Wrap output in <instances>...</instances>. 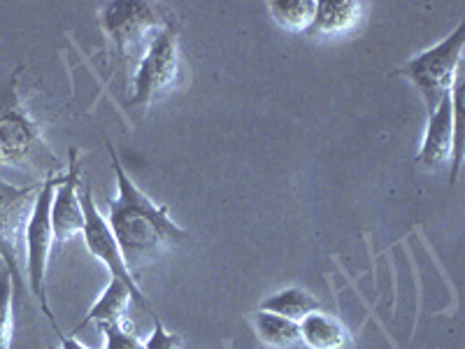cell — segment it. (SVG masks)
I'll list each match as a JSON object with an SVG mask.
<instances>
[{
	"label": "cell",
	"instance_id": "cell-13",
	"mask_svg": "<svg viewBox=\"0 0 465 349\" xmlns=\"http://www.w3.org/2000/svg\"><path fill=\"white\" fill-rule=\"evenodd\" d=\"M298 326H301V343L307 349H354V335L335 314L317 310L301 319Z\"/></svg>",
	"mask_w": 465,
	"mask_h": 349
},
{
	"label": "cell",
	"instance_id": "cell-5",
	"mask_svg": "<svg viewBox=\"0 0 465 349\" xmlns=\"http://www.w3.org/2000/svg\"><path fill=\"white\" fill-rule=\"evenodd\" d=\"M58 177L61 173L49 174L47 180L40 186L35 203H33L31 217H28L26 228H24V247H26V282L31 286L33 298L37 301L45 317L52 322V326L58 331L56 317L52 314V307L47 301V268L49 256H52L54 247V228H52V201L54 191H56Z\"/></svg>",
	"mask_w": 465,
	"mask_h": 349
},
{
	"label": "cell",
	"instance_id": "cell-20",
	"mask_svg": "<svg viewBox=\"0 0 465 349\" xmlns=\"http://www.w3.org/2000/svg\"><path fill=\"white\" fill-rule=\"evenodd\" d=\"M58 340H61V349H89L86 344H82L80 340L74 338V335H65V334H56Z\"/></svg>",
	"mask_w": 465,
	"mask_h": 349
},
{
	"label": "cell",
	"instance_id": "cell-1",
	"mask_svg": "<svg viewBox=\"0 0 465 349\" xmlns=\"http://www.w3.org/2000/svg\"><path fill=\"white\" fill-rule=\"evenodd\" d=\"M112 170L116 177V196L107 203V224L114 235L124 264L138 280L140 273L163 259L168 252L189 240V233L170 217L168 205H159L133 182L124 170L116 149L107 143Z\"/></svg>",
	"mask_w": 465,
	"mask_h": 349
},
{
	"label": "cell",
	"instance_id": "cell-7",
	"mask_svg": "<svg viewBox=\"0 0 465 349\" xmlns=\"http://www.w3.org/2000/svg\"><path fill=\"white\" fill-rule=\"evenodd\" d=\"M98 22L114 52L122 58H133L138 52H144L149 40L170 24L153 3H124V0L103 3L98 10Z\"/></svg>",
	"mask_w": 465,
	"mask_h": 349
},
{
	"label": "cell",
	"instance_id": "cell-16",
	"mask_svg": "<svg viewBox=\"0 0 465 349\" xmlns=\"http://www.w3.org/2000/svg\"><path fill=\"white\" fill-rule=\"evenodd\" d=\"M268 12L284 31L307 33L314 22L317 0H270Z\"/></svg>",
	"mask_w": 465,
	"mask_h": 349
},
{
	"label": "cell",
	"instance_id": "cell-11",
	"mask_svg": "<svg viewBox=\"0 0 465 349\" xmlns=\"http://www.w3.org/2000/svg\"><path fill=\"white\" fill-rule=\"evenodd\" d=\"M131 303H135V305H138L144 314H149L153 322H156V319H161L159 314H156V310H153L152 303L147 301V296H144L143 291H133L126 282L116 280V277H110L107 286L103 289L101 298H98V301L91 305V310L86 313V317L73 328V335L77 338V334H80L84 326H89V324H95V326L101 328V326H105V324L128 322L126 313H128V307H131Z\"/></svg>",
	"mask_w": 465,
	"mask_h": 349
},
{
	"label": "cell",
	"instance_id": "cell-3",
	"mask_svg": "<svg viewBox=\"0 0 465 349\" xmlns=\"http://www.w3.org/2000/svg\"><path fill=\"white\" fill-rule=\"evenodd\" d=\"M182 75H184V58L180 49V31L168 24L149 40L144 52L140 54L138 68L131 80L133 94L128 95V105H153L182 85Z\"/></svg>",
	"mask_w": 465,
	"mask_h": 349
},
{
	"label": "cell",
	"instance_id": "cell-2",
	"mask_svg": "<svg viewBox=\"0 0 465 349\" xmlns=\"http://www.w3.org/2000/svg\"><path fill=\"white\" fill-rule=\"evenodd\" d=\"M19 75L22 68H15V73L0 80V165L31 173L43 182L49 174L61 173V165L45 140L43 128L24 105Z\"/></svg>",
	"mask_w": 465,
	"mask_h": 349
},
{
	"label": "cell",
	"instance_id": "cell-14",
	"mask_svg": "<svg viewBox=\"0 0 465 349\" xmlns=\"http://www.w3.org/2000/svg\"><path fill=\"white\" fill-rule=\"evenodd\" d=\"M322 310V303L310 291L298 289V286H286V289L275 291L272 296L261 303V313H272L280 317L291 319V322H301L307 314Z\"/></svg>",
	"mask_w": 465,
	"mask_h": 349
},
{
	"label": "cell",
	"instance_id": "cell-15",
	"mask_svg": "<svg viewBox=\"0 0 465 349\" xmlns=\"http://www.w3.org/2000/svg\"><path fill=\"white\" fill-rule=\"evenodd\" d=\"M254 324V331L259 335V340L263 344L272 349H296L301 347V326L298 322H291V319L280 317V314L272 313H256L252 317Z\"/></svg>",
	"mask_w": 465,
	"mask_h": 349
},
{
	"label": "cell",
	"instance_id": "cell-18",
	"mask_svg": "<svg viewBox=\"0 0 465 349\" xmlns=\"http://www.w3.org/2000/svg\"><path fill=\"white\" fill-rule=\"evenodd\" d=\"M101 331L105 335V347L103 349H144V343L133 331V324H105V326H101Z\"/></svg>",
	"mask_w": 465,
	"mask_h": 349
},
{
	"label": "cell",
	"instance_id": "cell-21",
	"mask_svg": "<svg viewBox=\"0 0 465 349\" xmlns=\"http://www.w3.org/2000/svg\"><path fill=\"white\" fill-rule=\"evenodd\" d=\"M49 349H56V347H49Z\"/></svg>",
	"mask_w": 465,
	"mask_h": 349
},
{
	"label": "cell",
	"instance_id": "cell-9",
	"mask_svg": "<svg viewBox=\"0 0 465 349\" xmlns=\"http://www.w3.org/2000/svg\"><path fill=\"white\" fill-rule=\"evenodd\" d=\"M80 194H82V210H84V231H82V235H84L86 249H89L91 254L105 265L110 277L126 282L133 291H143L138 286V280L131 275V270H128L126 264H124L119 244H116L114 235H112L107 219L103 217L98 205H95L91 186H84Z\"/></svg>",
	"mask_w": 465,
	"mask_h": 349
},
{
	"label": "cell",
	"instance_id": "cell-19",
	"mask_svg": "<svg viewBox=\"0 0 465 349\" xmlns=\"http://www.w3.org/2000/svg\"><path fill=\"white\" fill-rule=\"evenodd\" d=\"M184 340L182 335L173 334L161 324V319L153 322V331L147 340H144V349H182Z\"/></svg>",
	"mask_w": 465,
	"mask_h": 349
},
{
	"label": "cell",
	"instance_id": "cell-12",
	"mask_svg": "<svg viewBox=\"0 0 465 349\" xmlns=\"http://www.w3.org/2000/svg\"><path fill=\"white\" fill-rule=\"evenodd\" d=\"M365 3L361 0H319L314 22L310 26V35L317 37H340L354 31L363 19Z\"/></svg>",
	"mask_w": 465,
	"mask_h": 349
},
{
	"label": "cell",
	"instance_id": "cell-8",
	"mask_svg": "<svg viewBox=\"0 0 465 349\" xmlns=\"http://www.w3.org/2000/svg\"><path fill=\"white\" fill-rule=\"evenodd\" d=\"M43 182L19 186L0 180V259L12 275L15 289L19 291L24 289V277H26L22 273V256H19L24 244V228L31 217L33 203L40 194Z\"/></svg>",
	"mask_w": 465,
	"mask_h": 349
},
{
	"label": "cell",
	"instance_id": "cell-10",
	"mask_svg": "<svg viewBox=\"0 0 465 349\" xmlns=\"http://www.w3.org/2000/svg\"><path fill=\"white\" fill-rule=\"evenodd\" d=\"M82 174L77 149H70V161L65 173L58 177L56 191L52 201V228L54 244H64L77 233L84 231V210H82Z\"/></svg>",
	"mask_w": 465,
	"mask_h": 349
},
{
	"label": "cell",
	"instance_id": "cell-6",
	"mask_svg": "<svg viewBox=\"0 0 465 349\" xmlns=\"http://www.w3.org/2000/svg\"><path fill=\"white\" fill-rule=\"evenodd\" d=\"M460 86L463 77H459L451 94L429 112V124L423 133L421 147L417 152V168L426 173H438L451 164V184L459 177L463 147H460Z\"/></svg>",
	"mask_w": 465,
	"mask_h": 349
},
{
	"label": "cell",
	"instance_id": "cell-17",
	"mask_svg": "<svg viewBox=\"0 0 465 349\" xmlns=\"http://www.w3.org/2000/svg\"><path fill=\"white\" fill-rule=\"evenodd\" d=\"M15 282L7 270L0 273V349H10L15 338Z\"/></svg>",
	"mask_w": 465,
	"mask_h": 349
},
{
	"label": "cell",
	"instance_id": "cell-4",
	"mask_svg": "<svg viewBox=\"0 0 465 349\" xmlns=\"http://www.w3.org/2000/svg\"><path fill=\"white\" fill-rule=\"evenodd\" d=\"M465 47V24H459L454 33L440 40L433 47L423 49L414 58H410L398 75L412 82L414 89L423 98L426 107L435 110L440 103L451 94L456 80L460 77Z\"/></svg>",
	"mask_w": 465,
	"mask_h": 349
}]
</instances>
